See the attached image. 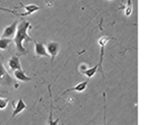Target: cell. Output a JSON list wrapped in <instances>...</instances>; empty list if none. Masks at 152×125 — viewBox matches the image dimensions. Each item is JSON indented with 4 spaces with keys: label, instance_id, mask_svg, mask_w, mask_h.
<instances>
[{
    "label": "cell",
    "instance_id": "6da1fadb",
    "mask_svg": "<svg viewBox=\"0 0 152 125\" xmlns=\"http://www.w3.org/2000/svg\"><path fill=\"white\" fill-rule=\"evenodd\" d=\"M31 29H33V26H31V23H28V21H21L20 23H18V31H16L13 42L16 46V50H18V54L19 56L26 55V54H28V51L23 47V42L34 41L33 39H31V37L28 36V32L29 30H31Z\"/></svg>",
    "mask_w": 152,
    "mask_h": 125
},
{
    "label": "cell",
    "instance_id": "7a4b0ae2",
    "mask_svg": "<svg viewBox=\"0 0 152 125\" xmlns=\"http://www.w3.org/2000/svg\"><path fill=\"white\" fill-rule=\"evenodd\" d=\"M0 85H3V87H10V85L18 87L16 85L15 80L9 75V73L7 72V70L1 62H0Z\"/></svg>",
    "mask_w": 152,
    "mask_h": 125
},
{
    "label": "cell",
    "instance_id": "3957f363",
    "mask_svg": "<svg viewBox=\"0 0 152 125\" xmlns=\"http://www.w3.org/2000/svg\"><path fill=\"white\" fill-rule=\"evenodd\" d=\"M110 41V37L107 36H102L99 38V45L100 47V56H99V70L102 73V75L104 77V67H102V61H104V47L107 44V42Z\"/></svg>",
    "mask_w": 152,
    "mask_h": 125
},
{
    "label": "cell",
    "instance_id": "277c9868",
    "mask_svg": "<svg viewBox=\"0 0 152 125\" xmlns=\"http://www.w3.org/2000/svg\"><path fill=\"white\" fill-rule=\"evenodd\" d=\"M47 48V51H48V54L49 56L51 57V62H53L55 60L56 56L58 55L59 51H60V45H59L58 42H49L46 46Z\"/></svg>",
    "mask_w": 152,
    "mask_h": 125
},
{
    "label": "cell",
    "instance_id": "5b68a950",
    "mask_svg": "<svg viewBox=\"0 0 152 125\" xmlns=\"http://www.w3.org/2000/svg\"><path fill=\"white\" fill-rule=\"evenodd\" d=\"M18 21H15L14 23H12L10 26H6L4 29L3 33L1 35V38H7V39H11L12 37H14V35L16 34L18 31Z\"/></svg>",
    "mask_w": 152,
    "mask_h": 125
},
{
    "label": "cell",
    "instance_id": "8992f818",
    "mask_svg": "<svg viewBox=\"0 0 152 125\" xmlns=\"http://www.w3.org/2000/svg\"><path fill=\"white\" fill-rule=\"evenodd\" d=\"M34 43H35V54L38 57H49L47 48L43 43H40L36 40H34Z\"/></svg>",
    "mask_w": 152,
    "mask_h": 125
},
{
    "label": "cell",
    "instance_id": "52a82bcc",
    "mask_svg": "<svg viewBox=\"0 0 152 125\" xmlns=\"http://www.w3.org/2000/svg\"><path fill=\"white\" fill-rule=\"evenodd\" d=\"M88 82H89V78H87V79H86V80H84V82H79L78 85H76L75 87L70 88V89L66 90L65 92H63V94L61 95V96L67 94V93H69V92H77V93H82V92H84V90H86L87 85H88Z\"/></svg>",
    "mask_w": 152,
    "mask_h": 125
},
{
    "label": "cell",
    "instance_id": "ba28073f",
    "mask_svg": "<svg viewBox=\"0 0 152 125\" xmlns=\"http://www.w3.org/2000/svg\"><path fill=\"white\" fill-rule=\"evenodd\" d=\"M8 66L10 68V70L12 71H15V70H19V69H23L20 65V61H19V55L16 54V55L12 56L10 59L8 60Z\"/></svg>",
    "mask_w": 152,
    "mask_h": 125
},
{
    "label": "cell",
    "instance_id": "9c48e42d",
    "mask_svg": "<svg viewBox=\"0 0 152 125\" xmlns=\"http://www.w3.org/2000/svg\"><path fill=\"white\" fill-rule=\"evenodd\" d=\"M26 109V104L24 103V101L23 100V98H19L18 99V102L15 104V107H14V110H13V113L11 115V118H14L16 115H18L19 113L23 111V110Z\"/></svg>",
    "mask_w": 152,
    "mask_h": 125
},
{
    "label": "cell",
    "instance_id": "30bf717a",
    "mask_svg": "<svg viewBox=\"0 0 152 125\" xmlns=\"http://www.w3.org/2000/svg\"><path fill=\"white\" fill-rule=\"evenodd\" d=\"M48 90H49V94H50V102H51V105H50V113H49V118H48V125H58L59 123V118H57L56 120L53 119V99H52V93H51V89L50 87L48 88Z\"/></svg>",
    "mask_w": 152,
    "mask_h": 125
},
{
    "label": "cell",
    "instance_id": "8fae6325",
    "mask_svg": "<svg viewBox=\"0 0 152 125\" xmlns=\"http://www.w3.org/2000/svg\"><path fill=\"white\" fill-rule=\"evenodd\" d=\"M14 73V76L18 80L19 82H31V78L28 77V75L24 73V71L23 69H19V70H15V71L13 72Z\"/></svg>",
    "mask_w": 152,
    "mask_h": 125
},
{
    "label": "cell",
    "instance_id": "7c38bea8",
    "mask_svg": "<svg viewBox=\"0 0 152 125\" xmlns=\"http://www.w3.org/2000/svg\"><path fill=\"white\" fill-rule=\"evenodd\" d=\"M97 69H99V64H96L95 66H94V67H88L86 70H85L84 72H83V74L85 75L87 78H91V77H94V75L96 73V71H97Z\"/></svg>",
    "mask_w": 152,
    "mask_h": 125
},
{
    "label": "cell",
    "instance_id": "4fadbf2b",
    "mask_svg": "<svg viewBox=\"0 0 152 125\" xmlns=\"http://www.w3.org/2000/svg\"><path fill=\"white\" fill-rule=\"evenodd\" d=\"M11 43H12L11 39L0 38V49H1V50H6V49L10 46Z\"/></svg>",
    "mask_w": 152,
    "mask_h": 125
},
{
    "label": "cell",
    "instance_id": "5bb4252c",
    "mask_svg": "<svg viewBox=\"0 0 152 125\" xmlns=\"http://www.w3.org/2000/svg\"><path fill=\"white\" fill-rule=\"evenodd\" d=\"M133 11V6H132V0H127L126 5L124 6V13L126 16H130Z\"/></svg>",
    "mask_w": 152,
    "mask_h": 125
},
{
    "label": "cell",
    "instance_id": "9a60e30c",
    "mask_svg": "<svg viewBox=\"0 0 152 125\" xmlns=\"http://www.w3.org/2000/svg\"><path fill=\"white\" fill-rule=\"evenodd\" d=\"M104 96V125H107V101H105V93L102 94Z\"/></svg>",
    "mask_w": 152,
    "mask_h": 125
},
{
    "label": "cell",
    "instance_id": "2e32d148",
    "mask_svg": "<svg viewBox=\"0 0 152 125\" xmlns=\"http://www.w3.org/2000/svg\"><path fill=\"white\" fill-rule=\"evenodd\" d=\"M8 105V99H2L0 98V110H4Z\"/></svg>",
    "mask_w": 152,
    "mask_h": 125
},
{
    "label": "cell",
    "instance_id": "e0dca14e",
    "mask_svg": "<svg viewBox=\"0 0 152 125\" xmlns=\"http://www.w3.org/2000/svg\"><path fill=\"white\" fill-rule=\"evenodd\" d=\"M87 68H88V66H87L86 64H85V63H82V64L79 66V71L83 74V72H84L85 70L87 69Z\"/></svg>",
    "mask_w": 152,
    "mask_h": 125
},
{
    "label": "cell",
    "instance_id": "ac0fdd59",
    "mask_svg": "<svg viewBox=\"0 0 152 125\" xmlns=\"http://www.w3.org/2000/svg\"><path fill=\"white\" fill-rule=\"evenodd\" d=\"M0 125H1V122H0Z\"/></svg>",
    "mask_w": 152,
    "mask_h": 125
},
{
    "label": "cell",
    "instance_id": "d6986e66",
    "mask_svg": "<svg viewBox=\"0 0 152 125\" xmlns=\"http://www.w3.org/2000/svg\"><path fill=\"white\" fill-rule=\"evenodd\" d=\"M109 1H111V0H109Z\"/></svg>",
    "mask_w": 152,
    "mask_h": 125
},
{
    "label": "cell",
    "instance_id": "ffe728a7",
    "mask_svg": "<svg viewBox=\"0 0 152 125\" xmlns=\"http://www.w3.org/2000/svg\"><path fill=\"white\" fill-rule=\"evenodd\" d=\"M0 37H1V36H0Z\"/></svg>",
    "mask_w": 152,
    "mask_h": 125
}]
</instances>
